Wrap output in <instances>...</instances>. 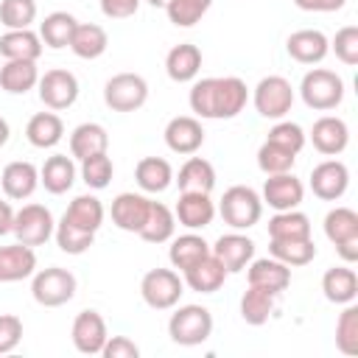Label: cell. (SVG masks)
Instances as JSON below:
<instances>
[{
  "label": "cell",
  "instance_id": "cell-41",
  "mask_svg": "<svg viewBox=\"0 0 358 358\" xmlns=\"http://www.w3.org/2000/svg\"><path fill=\"white\" fill-rule=\"evenodd\" d=\"M268 238H310V218L299 210H282L268 221Z\"/></svg>",
  "mask_w": 358,
  "mask_h": 358
},
{
  "label": "cell",
  "instance_id": "cell-48",
  "mask_svg": "<svg viewBox=\"0 0 358 358\" xmlns=\"http://www.w3.org/2000/svg\"><path fill=\"white\" fill-rule=\"evenodd\" d=\"M190 109L204 117V120H215V76L201 78L190 87Z\"/></svg>",
  "mask_w": 358,
  "mask_h": 358
},
{
  "label": "cell",
  "instance_id": "cell-52",
  "mask_svg": "<svg viewBox=\"0 0 358 358\" xmlns=\"http://www.w3.org/2000/svg\"><path fill=\"white\" fill-rule=\"evenodd\" d=\"M103 358H137L140 355V347L129 338V336H109L103 350H101Z\"/></svg>",
  "mask_w": 358,
  "mask_h": 358
},
{
  "label": "cell",
  "instance_id": "cell-54",
  "mask_svg": "<svg viewBox=\"0 0 358 358\" xmlns=\"http://www.w3.org/2000/svg\"><path fill=\"white\" fill-rule=\"evenodd\" d=\"M347 0H294L296 8L302 11H322V14H330V11H338L344 8Z\"/></svg>",
  "mask_w": 358,
  "mask_h": 358
},
{
  "label": "cell",
  "instance_id": "cell-8",
  "mask_svg": "<svg viewBox=\"0 0 358 358\" xmlns=\"http://www.w3.org/2000/svg\"><path fill=\"white\" fill-rule=\"evenodd\" d=\"M324 235L341 255V260H358V213L350 207H336L324 215Z\"/></svg>",
  "mask_w": 358,
  "mask_h": 358
},
{
  "label": "cell",
  "instance_id": "cell-47",
  "mask_svg": "<svg viewBox=\"0 0 358 358\" xmlns=\"http://www.w3.org/2000/svg\"><path fill=\"white\" fill-rule=\"evenodd\" d=\"M112 173H115V165H112L109 154H95V157L81 159V176L87 182V187H92V190H103L112 182Z\"/></svg>",
  "mask_w": 358,
  "mask_h": 358
},
{
  "label": "cell",
  "instance_id": "cell-33",
  "mask_svg": "<svg viewBox=\"0 0 358 358\" xmlns=\"http://www.w3.org/2000/svg\"><path fill=\"white\" fill-rule=\"evenodd\" d=\"M25 137L34 148H53L64 137V123L56 112H36L25 126Z\"/></svg>",
  "mask_w": 358,
  "mask_h": 358
},
{
  "label": "cell",
  "instance_id": "cell-25",
  "mask_svg": "<svg viewBox=\"0 0 358 358\" xmlns=\"http://www.w3.org/2000/svg\"><path fill=\"white\" fill-rule=\"evenodd\" d=\"M224 280H227V268L213 252L199 263H193L190 268H185V282L199 294H215L224 285Z\"/></svg>",
  "mask_w": 358,
  "mask_h": 358
},
{
  "label": "cell",
  "instance_id": "cell-34",
  "mask_svg": "<svg viewBox=\"0 0 358 358\" xmlns=\"http://www.w3.org/2000/svg\"><path fill=\"white\" fill-rule=\"evenodd\" d=\"M106 48H109V36L101 25H95V22H78L76 25L73 39H70V50L78 59H98L106 53Z\"/></svg>",
  "mask_w": 358,
  "mask_h": 358
},
{
  "label": "cell",
  "instance_id": "cell-27",
  "mask_svg": "<svg viewBox=\"0 0 358 358\" xmlns=\"http://www.w3.org/2000/svg\"><path fill=\"white\" fill-rule=\"evenodd\" d=\"M322 291H324V299L336 305H350L358 296V277L347 266H333L322 277Z\"/></svg>",
  "mask_w": 358,
  "mask_h": 358
},
{
  "label": "cell",
  "instance_id": "cell-3",
  "mask_svg": "<svg viewBox=\"0 0 358 358\" xmlns=\"http://www.w3.org/2000/svg\"><path fill=\"white\" fill-rule=\"evenodd\" d=\"M218 213H221L224 224H229L232 229H249L263 215V199L246 185H232L224 190Z\"/></svg>",
  "mask_w": 358,
  "mask_h": 358
},
{
  "label": "cell",
  "instance_id": "cell-38",
  "mask_svg": "<svg viewBox=\"0 0 358 358\" xmlns=\"http://www.w3.org/2000/svg\"><path fill=\"white\" fill-rule=\"evenodd\" d=\"M173 232H176V215L162 201H151L148 218H145V224L137 235L148 243H165V241L173 238Z\"/></svg>",
  "mask_w": 358,
  "mask_h": 358
},
{
  "label": "cell",
  "instance_id": "cell-50",
  "mask_svg": "<svg viewBox=\"0 0 358 358\" xmlns=\"http://www.w3.org/2000/svg\"><path fill=\"white\" fill-rule=\"evenodd\" d=\"M333 53L344 62V64H358V28L355 25H344L341 31H336L333 42H330Z\"/></svg>",
  "mask_w": 358,
  "mask_h": 358
},
{
  "label": "cell",
  "instance_id": "cell-2",
  "mask_svg": "<svg viewBox=\"0 0 358 358\" xmlns=\"http://www.w3.org/2000/svg\"><path fill=\"white\" fill-rule=\"evenodd\" d=\"M299 95L305 101L308 109H316V112H330L341 103L344 98V81L341 76H336L333 70H324V67H313L302 76V84H299Z\"/></svg>",
  "mask_w": 358,
  "mask_h": 358
},
{
  "label": "cell",
  "instance_id": "cell-57",
  "mask_svg": "<svg viewBox=\"0 0 358 358\" xmlns=\"http://www.w3.org/2000/svg\"><path fill=\"white\" fill-rule=\"evenodd\" d=\"M148 3H151L154 8H165V6H168V0H148Z\"/></svg>",
  "mask_w": 358,
  "mask_h": 358
},
{
  "label": "cell",
  "instance_id": "cell-21",
  "mask_svg": "<svg viewBox=\"0 0 358 358\" xmlns=\"http://www.w3.org/2000/svg\"><path fill=\"white\" fill-rule=\"evenodd\" d=\"M249 101V87L238 76L215 78V120H229L243 112Z\"/></svg>",
  "mask_w": 358,
  "mask_h": 358
},
{
  "label": "cell",
  "instance_id": "cell-23",
  "mask_svg": "<svg viewBox=\"0 0 358 358\" xmlns=\"http://www.w3.org/2000/svg\"><path fill=\"white\" fill-rule=\"evenodd\" d=\"M36 271V255L34 246L25 243H11L0 246V282H20Z\"/></svg>",
  "mask_w": 358,
  "mask_h": 358
},
{
  "label": "cell",
  "instance_id": "cell-13",
  "mask_svg": "<svg viewBox=\"0 0 358 358\" xmlns=\"http://www.w3.org/2000/svg\"><path fill=\"white\" fill-rule=\"evenodd\" d=\"M210 252L221 260V266L227 268V274H238L255 257V241L246 238V235H241V232H227V235H221L210 246Z\"/></svg>",
  "mask_w": 358,
  "mask_h": 358
},
{
  "label": "cell",
  "instance_id": "cell-31",
  "mask_svg": "<svg viewBox=\"0 0 358 358\" xmlns=\"http://www.w3.org/2000/svg\"><path fill=\"white\" fill-rule=\"evenodd\" d=\"M134 179L145 193H162L173 182V168L162 157H143L134 168Z\"/></svg>",
  "mask_w": 358,
  "mask_h": 358
},
{
  "label": "cell",
  "instance_id": "cell-42",
  "mask_svg": "<svg viewBox=\"0 0 358 358\" xmlns=\"http://www.w3.org/2000/svg\"><path fill=\"white\" fill-rule=\"evenodd\" d=\"M53 235H56L59 249H62V252H67V255H84V252L95 243V232L76 227V224H73V221H67L64 215H62V221L56 224Z\"/></svg>",
  "mask_w": 358,
  "mask_h": 358
},
{
  "label": "cell",
  "instance_id": "cell-28",
  "mask_svg": "<svg viewBox=\"0 0 358 358\" xmlns=\"http://www.w3.org/2000/svg\"><path fill=\"white\" fill-rule=\"evenodd\" d=\"M0 56L8 59H25V62H36L42 56V39L39 34H34L31 28H17V31H6L0 36Z\"/></svg>",
  "mask_w": 358,
  "mask_h": 358
},
{
  "label": "cell",
  "instance_id": "cell-11",
  "mask_svg": "<svg viewBox=\"0 0 358 358\" xmlns=\"http://www.w3.org/2000/svg\"><path fill=\"white\" fill-rule=\"evenodd\" d=\"M350 187V171L341 159H324L310 171V190L322 201H336Z\"/></svg>",
  "mask_w": 358,
  "mask_h": 358
},
{
  "label": "cell",
  "instance_id": "cell-14",
  "mask_svg": "<svg viewBox=\"0 0 358 358\" xmlns=\"http://www.w3.org/2000/svg\"><path fill=\"white\" fill-rule=\"evenodd\" d=\"M246 280L255 288H263L268 294H282L291 285V266L280 263L277 257H260V260H249L246 266Z\"/></svg>",
  "mask_w": 358,
  "mask_h": 358
},
{
  "label": "cell",
  "instance_id": "cell-45",
  "mask_svg": "<svg viewBox=\"0 0 358 358\" xmlns=\"http://www.w3.org/2000/svg\"><path fill=\"white\" fill-rule=\"evenodd\" d=\"M210 6H213V0H168L165 11L176 28H190L207 14Z\"/></svg>",
  "mask_w": 358,
  "mask_h": 358
},
{
  "label": "cell",
  "instance_id": "cell-39",
  "mask_svg": "<svg viewBox=\"0 0 358 358\" xmlns=\"http://www.w3.org/2000/svg\"><path fill=\"white\" fill-rule=\"evenodd\" d=\"M271 313H274V294L249 285V291H243L241 296V319L252 327H260L268 322Z\"/></svg>",
  "mask_w": 358,
  "mask_h": 358
},
{
  "label": "cell",
  "instance_id": "cell-1",
  "mask_svg": "<svg viewBox=\"0 0 358 358\" xmlns=\"http://www.w3.org/2000/svg\"><path fill=\"white\" fill-rule=\"evenodd\" d=\"M168 336L179 347L204 344L213 336V313L204 305H182L168 319Z\"/></svg>",
  "mask_w": 358,
  "mask_h": 358
},
{
  "label": "cell",
  "instance_id": "cell-7",
  "mask_svg": "<svg viewBox=\"0 0 358 358\" xmlns=\"http://www.w3.org/2000/svg\"><path fill=\"white\" fill-rule=\"evenodd\" d=\"M255 109L260 117H268V120H280L291 112L294 106V87L288 78L282 76H266L260 78V84L255 87Z\"/></svg>",
  "mask_w": 358,
  "mask_h": 358
},
{
  "label": "cell",
  "instance_id": "cell-17",
  "mask_svg": "<svg viewBox=\"0 0 358 358\" xmlns=\"http://www.w3.org/2000/svg\"><path fill=\"white\" fill-rule=\"evenodd\" d=\"M151 210V199L143 193H120L112 199V224L123 232H140Z\"/></svg>",
  "mask_w": 358,
  "mask_h": 358
},
{
  "label": "cell",
  "instance_id": "cell-24",
  "mask_svg": "<svg viewBox=\"0 0 358 358\" xmlns=\"http://www.w3.org/2000/svg\"><path fill=\"white\" fill-rule=\"evenodd\" d=\"M201 70V50L190 42H182V45H173L165 56V73L171 81L176 84H187L199 76Z\"/></svg>",
  "mask_w": 358,
  "mask_h": 358
},
{
  "label": "cell",
  "instance_id": "cell-40",
  "mask_svg": "<svg viewBox=\"0 0 358 358\" xmlns=\"http://www.w3.org/2000/svg\"><path fill=\"white\" fill-rule=\"evenodd\" d=\"M64 218L73 221V224L81 227V229L98 232L101 224H103V204H101V199H95V196H76V199L70 201V207L64 210Z\"/></svg>",
  "mask_w": 358,
  "mask_h": 358
},
{
  "label": "cell",
  "instance_id": "cell-29",
  "mask_svg": "<svg viewBox=\"0 0 358 358\" xmlns=\"http://www.w3.org/2000/svg\"><path fill=\"white\" fill-rule=\"evenodd\" d=\"M109 148V134L101 123H81L70 134V154L76 159H87L95 154H106Z\"/></svg>",
  "mask_w": 358,
  "mask_h": 358
},
{
  "label": "cell",
  "instance_id": "cell-20",
  "mask_svg": "<svg viewBox=\"0 0 358 358\" xmlns=\"http://www.w3.org/2000/svg\"><path fill=\"white\" fill-rule=\"evenodd\" d=\"M0 185H3V193H6L8 199L22 201V199L34 196V190L39 187V171H36L34 162L14 159V162H8V165L3 168Z\"/></svg>",
  "mask_w": 358,
  "mask_h": 358
},
{
  "label": "cell",
  "instance_id": "cell-51",
  "mask_svg": "<svg viewBox=\"0 0 358 358\" xmlns=\"http://www.w3.org/2000/svg\"><path fill=\"white\" fill-rule=\"evenodd\" d=\"M22 341V319L14 313L0 316V355H8Z\"/></svg>",
  "mask_w": 358,
  "mask_h": 358
},
{
  "label": "cell",
  "instance_id": "cell-35",
  "mask_svg": "<svg viewBox=\"0 0 358 358\" xmlns=\"http://www.w3.org/2000/svg\"><path fill=\"white\" fill-rule=\"evenodd\" d=\"M207 255H210V243H207L201 235H196L193 229H190L187 235L173 238V241H171V249H168V260H171V266L179 268V271L190 268L193 263H199V260L207 257Z\"/></svg>",
  "mask_w": 358,
  "mask_h": 358
},
{
  "label": "cell",
  "instance_id": "cell-26",
  "mask_svg": "<svg viewBox=\"0 0 358 358\" xmlns=\"http://www.w3.org/2000/svg\"><path fill=\"white\" fill-rule=\"evenodd\" d=\"M73 182H76V165L67 154H53L39 168V185L53 196L67 193L73 187Z\"/></svg>",
  "mask_w": 358,
  "mask_h": 358
},
{
  "label": "cell",
  "instance_id": "cell-6",
  "mask_svg": "<svg viewBox=\"0 0 358 358\" xmlns=\"http://www.w3.org/2000/svg\"><path fill=\"white\" fill-rule=\"evenodd\" d=\"M103 101L112 112H137L148 101V84L137 73H117L103 84Z\"/></svg>",
  "mask_w": 358,
  "mask_h": 358
},
{
  "label": "cell",
  "instance_id": "cell-30",
  "mask_svg": "<svg viewBox=\"0 0 358 358\" xmlns=\"http://www.w3.org/2000/svg\"><path fill=\"white\" fill-rule=\"evenodd\" d=\"M39 84V70L36 62H25V59H8L0 67V87L11 95H25L28 90H34Z\"/></svg>",
  "mask_w": 358,
  "mask_h": 358
},
{
  "label": "cell",
  "instance_id": "cell-22",
  "mask_svg": "<svg viewBox=\"0 0 358 358\" xmlns=\"http://www.w3.org/2000/svg\"><path fill=\"white\" fill-rule=\"evenodd\" d=\"M173 215L187 229H204L215 218V204H213L210 193H182Z\"/></svg>",
  "mask_w": 358,
  "mask_h": 358
},
{
  "label": "cell",
  "instance_id": "cell-9",
  "mask_svg": "<svg viewBox=\"0 0 358 358\" xmlns=\"http://www.w3.org/2000/svg\"><path fill=\"white\" fill-rule=\"evenodd\" d=\"M56 224H53V215L45 204H25L14 213V238L25 246H42L48 243V238L53 235Z\"/></svg>",
  "mask_w": 358,
  "mask_h": 358
},
{
  "label": "cell",
  "instance_id": "cell-19",
  "mask_svg": "<svg viewBox=\"0 0 358 358\" xmlns=\"http://www.w3.org/2000/svg\"><path fill=\"white\" fill-rule=\"evenodd\" d=\"M310 140H313V148L324 157H336L347 148L350 143V129L341 117H333V115H324L313 123L310 129Z\"/></svg>",
  "mask_w": 358,
  "mask_h": 358
},
{
  "label": "cell",
  "instance_id": "cell-56",
  "mask_svg": "<svg viewBox=\"0 0 358 358\" xmlns=\"http://www.w3.org/2000/svg\"><path fill=\"white\" fill-rule=\"evenodd\" d=\"M6 143H8V123L0 117V148H3Z\"/></svg>",
  "mask_w": 358,
  "mask_h": 358
},
{
  "label": "cell",
  "instance_id": "cell-18",
  "mask_svg": "<svg viewBox=\"0 0 358 358\" xmlns=\"http://www.w3.org/2000/svg\"><path fill=\"white\" fill-rule=\"evenodd\" d=\"M285 50L299 64H319L330 50V39L316 28H302V31H294L288 36Z\"/></svg>",
  "mask_w": 358,
  "mask_h": 358
},
{
  "label": "cell",
  "instance_id": "cell-12",
  "mask_svg": "<svg viewBox=\"0 0 358 358\" xmlns=\"http://www.w3.org/2000/svg\"><path fill=\"white\" fill-rule=\"evenodd\" d=\"M70 336H73V347L78 352H84V355H101V350H103V344L109 338L103 316L98 310H92V308L90 310H81L73 319Z\"/></svg>",
  "mask_w": 358,
  "mask_h": 358
},
{
  "label": "cell",
  "instance_id": "cell-16",
  "mask_svg": "<svg viewBox=\"0 0 358 358\" xmlns=\"http://www.w3.org/2000/svg\"><path fill=\"white\" fill-rule=\"evenodd\" d=\"M165 145L173 154H196L204 145V129L190 115H176L165 126Z\"/></svg>",
  "mask_w": 358,
  "mask_h": 358
},
{
  "label": "cell",
  "instance_id": "cell-46",
  "mask_svg": "<svg viewBox=\"0 0 358 358\" xmlns=\"http://www.w3.org/2000/svg\"><path fill=\"white\" fill-rule=\"evenodd\" d=\"M36 20V3L34 0H0V22L8 31L31 28Z\"/></svg>",
  "mask_w": 358,
  "mask_h": 358
},
{
  "label": "cell",
  "instance_id": "cell-43",
  "mask_svg": "<svg viewBox=\"0 0 358 358\" xmlns=\"http://www.w3.org/2000/svg\"><path fill=\"white\" fill-rule=\"evenodd\" d=\"M296 162V154L266 140L260 148H257V168L266 173V176H274V173H288Z\"/></svg>",
  "mask_w": 358,
  "mask_h": 358
},
{
  "label": "cell",
  "instance_id": "cell-15",
  "mask_svg": "<svg viewBox=\"0 0 358 358\" xmlns=\"http://www.w3.org/2000/svg\"><path fill=\"white\" fill-rule=\"evenodd\" d=\"M302 196H305V187H302V182L291 171L288 173H274L263 185V201L271 210H277V213L296 210L302 204Z\"/></svg>",
  "mask_w": 358,
  "mask_h": 358
},
{
  "label": "cell",
  "instance_id": "cell-37",
  "mask_svg": "<svg viewBox=\"0 0 358 358\" xmlns=\"http://www.w3.org/2000/svg\"><path fill=\"white\" fill-rule=\"evenodd\" d=\"M268 252L285 266H308L316 257V243L313 238H271Z\"/></svg>",
  "mask_w": 358,
  "mask_h": 358
},
{
  "label": "cell",
  "instance_id": "cell-53",
  "mask_svg": "<svg viewBox=\"0 0 358 358\" xmlns=\"http://www.w3.org/2000/svg\"><path fill=\"white\" fill-rule=\"evenodd\" d=\"M140 8V0H101V11L109 20H129Z\"/></svg>",
  "mask_w": 358,
  "mask_h": 358
},
{
  "label": "cell",
  "instance_id": "cell-10",
  "mask_svg": "<svg viewBox=\"0 0 358 358\" xmlns=\"http://www.w3.org/2000/svg\"><path fill=\"white\" fill-rule=\"evenodd\" d=\"M39 101L50 109V112H62V109H70L78 98V78L70 73V70H48L42 78H39Z\"/></svg>",
  "mask_w": 358,
  "mask_h": 358
},
{
  "label": "cell",
  "instance_id": "cell-32",
  "mask_svg": "<svg viewBox=\"0 0 358 358\" xmlns=\"http://www.w3.org/2000/svg\"><path fill=\"white\" fill-rule=\"evenodd\" d=\"M176 185L182 193H210L215 187V168L213 162L201 159V157H190L176 176Z\"/></svg>",
  "mask_w": 358,
  "mask_h": 358
},
{
  "label": "cell",
  "instance_id": "cell-4",
  "mask_svg": "<svg viewBox=\"0 0 358 358\" xmlns=\"http://www.w3.org/2000/svg\"><path fill=\"white\" fill-rule=\"evenodd\" d=\"M140 294L143 302L154 310H171L179 305L185 294V282L173 268H151L140 280Z\"/></svg>",
  "mask_w": 358,
  "mask_h": 358
},
{
  "label": "cell",
  "instance_id": "cell-44",
  "mask_svg": "<svg viewBox=\"0 0 358 358\" xmlns=\"http://www.w3.org/2000/svg\"><path fill=\"white\" fill-rule=\"evenodd\" d=\"M336 347L344 355H358V305H347L336 322Z\"/></svg>",
  "mask_w": 358,
  "mask_h": 358
},
{
  "label": "cell",
  "instance_id": "cell-36",
  "mask_svg": "<svg viewBox=\"0 0 358 358\" xmlns=\"http://www.w3.org/2000/svg\"><path fill=\"white\" fill-rule=\"evenodd\" d=\"M78 20L70 14V11H53L48 14L42 22H39V39L53 48V50H62V48H70V39H73V31H76Z\"/></svg>",
  "mask_w": 358,
  "mask_h": 358
},
{
  "label": "cell",
  "instance_id": "cell-5",
  "mask_svg": "<svg viewBox=\"0 0 358 358\" xmlns=\"http://www.w3.org/2000/svg\"><path fill=\"white\" fill-rule=\"evenodd\" d=\"M31 294L42 308H59L76 296V277H73V271H67L62 266L34 271Z\"/></svg>",
  "mask_w": 358,
  "mask_h": 358
},
{
  "label": "cell",
  "instance_id": "cell-55",
  "mask_svg": "<svg viewBox=\"0 0 358 358\" xmlns=\"http://www.w3.org/2000/svg\"><path fill=\"white\" fill-rule=\"evenodd\" d=\"M11 227H14V210H11L8 201L0 199V235H8Z\"/></svg>",
  "mask_w": 358,
  "mask_h": 358
},
{
  "label": "cell",
  "instance_id": "cell-49",
  "mask_svg": "<svg viewBox=\"0 0 358 358\" xmlns=\"http://www.w3.org/2000/svg\"><path fill=\"white\" fill-rule=\"evenodd\" d=\"M266 140H271V143H277V145H282V148H288V151L299 154V151H302V145H305V131H302V126H299V123L280 120V123H274V126H271V131H268V137H266Z\"/></svg>",
  "mask_w": 358,
  "mask_h": 358
}]
</instances>
